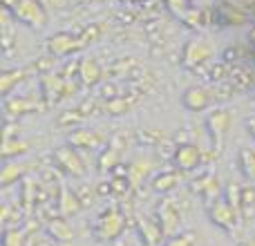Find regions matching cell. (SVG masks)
<instances>
[{
	"instance_id": "cell-1",
	"label": "cell",
	"mask_w": 255,
	"mask_h": 246,
	"mask_svg": "<svg viewBox=\"0 0 255 246\" xmlns=\"http://www.w3.org/2000/svg\"><path fill=\"white\" fill-rule=\"evenodd\" d=\"M124 231V217L117 211H108L99 222V238L101 240H115Z\"/></svg>"
},
{
	"instance_id": "cell-2",
	"label": "cell",
	"mask_w": 255,
	"mask_h": 246,
	"mask_svg": "<svg viewBox=\"0 0 255 246\" xmlns=\"http://www.w3.org/2000/svg\"><path fill=\"white\" fill-rule=\"evenodd\" d=\"M16 16L20 18V20H25L27 25H45V13L43 9L38 7V2L36 0H20V2H16Z\"/></svg>"
},
{
	"instance_id": "cell-3",
	"label": "cell",
	"mask_w": 255,
	"mask_h": 246,
	"mask_svg": "<svg viewBox=\"0 0 255 246\" xmlns=\"http://www.w3.org/2000/svg\"><path fill=\"white\" fill-rule=\"evenodd\" d=\"M211 217H213V224L222 226V229H233L235 226V220H238V213H235V208L231 206V204L226 202H217L215 206L211 208Z\"/></svg>"
},
{
	"instance_id": "cell-4",
	"label": "cell",
	"mask_w": 255,
	"mask_h": 246,
	"mask_svg": "<svg viewBox=\"0 0 255 246\" xmlns=\"http://www.w3.org/2000/svg\"><path fill=\"white\" fill-rule=\"evenodd\" d=\"M159 215H161V229L166 235H172L177 229V224H179V213H177V208L172 206V204H163L161 208H159Z\"/></svg>"
},
{
	"instance_id": "cell-5",
	"label": "cell",
	"mask_w": 255,
	"mask_h": 246,
	"mask_svg": "<svg viewBox=\"0 0 255 246\" xmlns=\"http://www.w3.org/2000/svg\"><path fill=\"white\" fill-rule=\"evenodd\" d=\"M199 161V150L195 148V145H184V148H179V152H177V163H179L181 168H195Z\"/></svg>"
},
{
	"instance_id": "cell-6",
	"label": "cell",
	"mask_w": 255,
	"mask_h": 246,
	"mask_svg": "<svg viewBox=\"0 0 255 246\" xmlns=\"http://www.w3.org/2000/svg\"><path fill=\"white\" fill-rule=\"evenodd\" d=\"M229 121H231V117L226 115L224 110H222V112H215V115L208 119V125L213 127V136H217V143H220L222 136H224L226 127H229Z\"/></svg>"
},
{
	"instance_id": "cell-7",
	"label": "cell",
	"mask_w": 255,
	"mask_h": 246,
	"mask_svg": "<svg viewBox=\"0 0 255 246\" xmlns=\"http://www.w3.org/2000/svg\"><path fill=\"white\" fill-rule=\"evenodd\" d=\"M56 157H58V161H61L70 172H74V175H81V172H83V168H81V161L70 152V150H58Z\"/></svg>"
},
{
	"instance_id": "cell-8",
	"label": "cell",
	"mask_w": 255,
	"mask_h": 246,
	"mask_svg": "<svg viewBox=\"0 0 255 246\" xmlns=\"http://www.w3.org/2000/svg\"><path fill=\"white\" fill-rule=\"evenodd\" d=\"M208 103V97L204 90H190L188 94H186V106L193 108V110H199V108H204Z\"/></svg>"
},
{
	"instance_id": "cell-9",
	"label": "cell",
	"mask_w": 255,
	"mask_h": 246,
	"mask_svg": "<svg viewBox=\"0 0 255 246\" xmlns=\"http://www.w3.org/2000/svg\"><path fill=\"white\" fill-rule=\"evenodd\" d=\"M49 231H52V235L56 240H63V242L72 240V229L65 224V222H54V224L49 226Z\"/></svg>"
},
{
	"instance_id": "cell-10",
	"label": "cell",
	"mask_w": 255,
	"mask_h": 246,
	"mask_svg": "<svg viewBox=\"0 0 255 246\" xmlns=\"http://www.w3.org/2000/svg\"><path fill=\"white\" fill-rule=\"evenodd\" d=\"M175 181H177L175 175H161V177H157V181H154V188L157 190H170L172 186H175Z\"/></svg>"
},
{
	"instance_id": "cell-11",
	"label": "cell",
	"mask_w": 255,
	"mask_h": 246,
	"mask_svg": "<svg viewBox=\"0 0 255 246\" xmlns=\"http://www.w3.org/2000/svg\"><path fill=\"white\" fill-rule=\"evenodd\" d=\"M242 161H244V170H247V175L255 179V154L253 152H242Z\"/></svg>"
},
{
	"instance_id": "cell-12",
	"label": "cell",
	"mask_w": 255,
	"mask_h": 246,
	"mask_svg": "<svg viewBox=\"0 0 255 246\" xmlns=\"http://www.w3.org/2000/svg\"><path fill=\"white\" fill-rule=\"evenodd\" d=\"M83 79L88 81V83H94V81L99 79V70H97V65H94V63H92V65H90L88 61L83 63Z\"/></svg>"
},
{
	"instance_id": "cell-13",
	"label": "cell",
	"mask_w": 255,
	"mask_h": 246,
	"mask_svg": "<svg viewBox=\"0 0 255 246\" xmlns=\"http://www.w3.org/2000/svg\"><path fill=\"white\" fill-rule=\"evenodd\" d=\"M168 246H195V235L186 233V235H177V238L170 240Z\"/></svg>"
},
{
	"instance_id": "cell-14",
	"label": "cell",
	"mask_w": 255,
	"mask_h": 246,
	"mask_svg": "<svg viewBox=\"0 0 255 246\" xmlns=\"http://www.w3.org/2000/svg\"><path fill=\"white\" fill-rule=\"evenodd\" d=\"M4 246H22V233L11 231V233L4 238Z\"/></svg>"
},
{
	"instance_id": "cell-15",
	"label": "cell",
	"mask_w": 255,
	"mask_h": 246,
	"mask_svg": "<svg viewBox=\"0 0 255 246\" xmlns=\"http://www.w3.org/2000/svg\"><path fill=\"white\" fill-rule=\"evenodd\" d=\"M72 141H74V143H97L99 139L94 134H74Z\"/></svg>"
}]
</instances>
